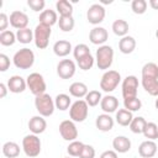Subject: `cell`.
Here are the masks:
<instances>
[{"label":"cell","mask_w":158,"mask_h":158,"mask_svg":"<svg viewBox=\"0 0 158 158\" xmlns=\"http://www.w3.org/2000/svg\"><path fill=\"white\" fill-rule=\"evenodd\" d=\"M41 139L37 135H27L22 138V149L30 158H35L41 153Z\"/></svg>","instance_id":"cell-4"},{"label":"cell","mask_w":158,"mask_h":158,"mask_svg":"<svg viewBox=\"0 0 158 158\" xmlns=\"http://www.w3.org/2000/svg\"><path fill=\"white\" fill-rule=\"evenodd\" d=\"M115 120L116 122L120 125V126H130V123L132 122L133 120V115L131 111L126 110V109H118L116 111V116H115Z\"/></svg>","instance_id":"cell-26"},{"label":"cell","mask_w":158,"mask_h":158,"mask_svg":"<svg viewBox=\"0 0 158 158\" xmlns=\"http://www.w3.org/2000/svg\"><path fill=\"white\" fill-rule=\"evenodd\" d=\"M100 158H117V152L112 151V149H109V151H105L101 153Z\"/></svg>","instance_id":"cell-47"},{"label":"cell","mask_w":158,"mask_h":158,"mask_svg":"<svg viewBox=\"0 0 158 158\" xmlns=\"http://www.w3.org/2000/svg\"><path fill=\"white\" fill-rule=\"evenodd\" d=\"M28 128L33 135H41L46 131L47 128V122L44 120L43 116L37 115V116H32L28 121Z\"/></svg>","instance_id":"cell-17"},{"label":"cell","mask_w":158,"mask_h":158,"mask_svg":"<svg viewBox=\"0 0 158 158\" xmlns=\"http://www.w3.org/2000/svg\"><path fill=\"white\" fill-rule=\"evenodd\" d=\"M149 5L153 10H158V0H149Z\"/></svg>","instance_id":"cell-49"},{"label":"cell","mask_w":158,"mask_h":158,"mask_svg":"<svg viewBox=\"0 0 158 158\" xmlns=\"http://www.w3.org/2000/svg\"><path fill=\"white\" fill-rule=\"evenodd\" d=\"M88 93H89V90H88L86 84H84L81 81H74L69 86V94L74 98H78V99L85 98Z\"/></svg>","instance_id":"cell-24"},{"label":"cell","mask_w":158,"mask_h":158,"mask_svg":"<svg viewBox=\"0 0 158 158\" xmlns=\"http://www.w3.org/2000/svg\"><path fill=\"white\" fill-rule=\"evenodd\" d=\"M120 81H121L120 73L117 70L109 69L102 74V77L100 79V89L105 93H111L117 88Z\"/></svg>","instance_id":"cell-5"},{"label":"cell","mask_w":158,"mask_h":158,"mask_svg":"<svg viewBox=\"0 0 158 158\" xmlns=\"http://www.w3.org/2000/svg\"><path fill=\"white\" fill-rule=\"evenodd\" d=\"M7 88H9V91L14 93V94H20V93H23L27 88V83H26V79H23L21 75H12L10 77V79L7 80Z\"/></svg>","instance_id":"cell-15"},{"label":"cell","mask_w":158,"mask_h":158,"mask_svg":"<svg viewBox=\"0 0 158 158\" xmlns=\"http://www.w3.org/2000/svg\"><path fill=\"white\" fill-rule=\"evenodd\" d=\"M27 5L33 10V11H43V9H44V5H46V2H44V0H28L27 1Z\"/></svg>","instance_id":"cell-43"},{"label":"cell","mask_w":158,"mask_h":158,"mask_svg":"<svg viewBox=\"0 0 158 158\" xmlns=\"http://www.w3.org/2000/svg\"><path fill=\"white\" fill-rule=\"evenodd\" d=\"M38 21H40V23H43V25H47V26L52 27L53 25H56L58 22V15L54 10L47 9V10H43L40 14Z\"/></svg>","instance_id":"cell-23"},{"label":"cell","mask_w":158,"mask_h":158,"mask_svg":"<svg viewBox=\"0 0 158 158\" xmlns=\"http://www.w3.org/2000/svg\"><path fill=\"white\" fill-rule=\"evenodd\" d=\"M59 133L63 139L68 142H73L78 138V128L75 122L72 120H64L59 123Z\"/></svg>","instance_id":"cell-9"},{"label":"cell","mask_w":158,"mask_h":158,"mask_svg":"<svg viewBox=\"0 0 158 158\" xmlns=\"http://www.w3.org/2000/svg\"><path fill=\"white\" fill-rule=\"evenodd\" d=\"M156 37H157V40H158V28H157V31H156Z\"/></svg>","instance_id":"cell-51"},{"label":"cell","mask_w":158,"mask_h":158,"mask_svg":"<svg viewBox=\"0 0 158 158\" xmlns=\"http://www.w3.org/2000/svg\"><path fill=\"white\" fill-rule=\"evenodd\" d=\"M101 99H102V95H101V93H100L99 90H90V91L86 94V96H85L86 104H88L89 106H91V107L99 105V104L101 102Z\"/></svg>","instance_id":"cell-35"},{"label":"cell","mask_w":158,"mask_h":158,"mask_svg":"<svg viewBox=\"0 0 158 158\" xmlns=\"http://www.w3.org/2000/svg\"><path fill=\"white\" fill-rule=\"evenodd\" d=\"M64 158H74V157H70V156H69V157H64Z\"/></svg>","instance_id":"cell-52"},{"label":"cell","mask_w":158,"mask_h":158,"mask_svg":"<svg viewBox=\"0 0 158 158\" xmlns=\"http://www.w3.org/2000/svg\"><path fill=\"white\" fill-rule=\"evenodd\" d=\"M114 118L110 116V114H101V115H98L96 120H95V126L99 131L101 132H109L114 128Z\"/></svg>","instance_id":"cell-16"},{"label":"cell","mask_w":158,"mask_h":158,"mask_svg":"<svg viewBox=\"0 0 158 158\" xmlns=\"http://www.w3.org/2000/svg\"><path fill=\"white\" fill-rule=\"evenodd\" d=\"M143 89L152 96H158V79H143L142 78Z\"/></svg>","instance_id":"cell-32"},{"label":"cell","mask_w":158,"mask_h":158,"mask_svg":"<svg viewBox=\"0 0 158 158\" xmlns=\"http://www.w3.org/2000/svg\"><path fill=\"white\" fill-rule=\"evenodd\" d=\"M10 67V58L4 54V53H0V72H6Z\"/></svg>","instance_id":"cell-45"},{"label":"cell","mask_w":158,"mask_h":158,"mask_svg":"<svg viewBox=\"0 0 158 158\" xmlns=\"http://www.w3.org/2000/svg\"><path fill=\"white\" fill-rule=\"evenodd\" d=\"M7 90H9V88H7V85H5L4 83H1L0 84V98H5L6 96V94H7Z\"/></svg>","instance_id":"cell-48"},{"label":"cell","mask_w":158,"mask_h":158,"mask_svg":"<svg viewBox=\"0 0 158 158\" xmlns=\"http://www.w3.org/2000/svg\"><path fill=\"white\" fill-rule=\"evenodd\" d=\"M112 148L117 153H126L131 149V141L126 136H117L112 139Z\"/></svg>","instance_id":"cell-20"},{"label":"cell","mask_w":158,"mask_h":158,"mask_svg":"<svg viewBox=\"0 0 158 158\" xmlns=\"http://www.w3.org/2000/svg\"><path fill=\"white\" fill-rule=\"evenodd\" d=\"M109 38V33L107 30L100 26H95L93 30H90L89 32V41L93 44H98L99 47L102 46Z\"/></svg>","instance_id":"cell-14"},{"label":"cell","mask_w":158,"mask_h":158,"mask_svg":"<svg viewBox=\"0 0 158 158\" xmlns=\"http://www.w3.org/2000/svg\"><path fill=\"white\" fill-rule=\"evenodd\" d=\"M157 153V143L154 141H143L138 147V154L142 158H152Z\"/></svg>","instance_id":"cell-18"},{"label":"cell","mask_w":158,"mask_h":158,"mask_svg":"<svg viewBox=\"0 0 158 158\" xmlns=\"http://www.w3.org/2000/svg\"><path fill=\"white\" fill-rule=\"evenodd\" d=\"M131 9L136 15H143L147 10V1L146 0H133L131 2Z\"/></svg>","instance_id":"cell-42"},{"label":"cell","mask_w":158,"mask_h":158,"mask_svg":"<svg viewBox=\"0 0 158 158\" xmlns=\"http://www.w3.org/2000/svg\"><path fill=\"white\" fill-rule=\"evenodd\" d=\"M83 148H84V143L75 139V141H73V142H70L68 144L67 152H68V154L70 157H79L80 153H81V151H83Z\"/></svg>","instance_id":"cell-40"},{"label":"cell","mask_w":158,"mask_h":158,"mask_svg":"<svg viewBox=\"0 0 158 158\" xmlns=\"http://www.w3.org/2000/svg\"><path fill=\"white\" fill-rule=\"evenodd\" d=\"M54 105H56V109L60 110V111H65L68 110L70 106H72V100H70V96L67 95V94H58L56 98H54Z\"/></svg>","instance_id":"cell-29"},{"label":"cell","mask_w":158,"mask_h":158,"mask_svg":"<svg viewBox=\"0 0 158 158\" xmlns=\"http://www.w3.org/2000/svg\"><path fill=\"white\" fill-rule=\"evenodd\" d=\"M2 154L6 158H16L20 154V146L12 141L6 142L2 144Z\"/></svg>","instance_id":"cell-27"},{"label":"cell","mask_w":158,"mask_h":158,"mask_svg":"<svg viewBox=\"0 0 158 158\" xmlns=\"http://www.w3.org/2000/svg\"><path fill=\"white\" fill-rule=\"evenodd\" d=\"M122 96L123 99H130V98H136L137 96V90H138V79L135 75H127L122 80Z\"/></svg>","instance_id":"cell-10"},{"label":"cell","mask_w":158,"mask_h":158,"mask_svg":"<svg viewBox=\"0 0 158 158\" xmlns=\"http://www.w3.org/2000/svg\"><path fill=\"white\" fill-rule=\"evenodd\" d=\"M128 30H130V26H128V22L123 19H117L112 22V32L118 36V37H125L127 36L128 33Z\"/></svg>","instance_id":"cell-25"},{"label":"cell","mask_w":158,"mask_h":158,"mask_svg":"<svg viewBox=\"0 0 158 158\" xmlns=\"http://www.w3.org/2000/svg\"><path fill=\"white\" fill-rule=\"evenodd\" d=\"M78 67L81 69V70H89L93 68L94 63H95V58L91 56V54H88L85 57H83L81 59H79L78 62Z\"/></svg>","instance_id":"cell-41"},{"label":"cell","mask_w":158,"mask_h":158,"mask_svg":"<svg viewBox=\"0 0 158 158\" xmlns=\"http://www.w3.org/2000/svg\"><path fill=\"white\" fill-rule=\"evenodd\" d=\"M26 83H27V88L35 96L46 94L47 85H46V81H44V78L42 74H40L37 72L28 74L26 78Z\"/></svg>","instance_id":"cell-7"},{"label":"cell","mask_w":158,"mask_h":158,"mask_svg":"<svg viewBox=\"0 0 158 158\" xmlns=\"http://www.w3.org/2000/svg\"><path fill=\"white\" fill-rule=\"evenodd\" d=\"M51 33H52V30L47 25L38 23L35 27V30H33V41H35V44L38 49H44V48L48 47Z\"/></svg>","instance_id":"cell-6"},{"label":"cell","mask_w":158,"mask_h":158,"mask_svg":"<svg viewBox=\"0 0 158 158\" xmlns=\"http://www.w3.org/2000/svg\"><path fill=\"white\" fill-rule=\"evenodd\" d=\"M95 62L99 69L101 70H109V68L112 65L114 62V49L109 44H102L96 49L95 54Z\"/></svg>","instance_id":"cell-1"},{"label":"cell","mask_w":158,"mask_h":158,"mask_svg":"<svg viewBox=\"0 0 158 158\" xmlns=\"http://www.w3.org/2000/svg\"><path fill=\"white\" fill-rule=\"evenodd\" d=\"M16 33H14L12 31L10 30H6L4 32L0 33V43L5 47H9V46H12L15 42H16Z\"/></svg>","instance_id":"cell-37"},{"label":"cell","mask_w":158,"mask_h":158,"mask_svg":"<svg viewBox=\"0 0 158 158\" xmlns=\"http://www.w3.org/2000/svg\"><path fill=\"white\" fill-rule=\"evenodd\" d=\"M89 114V105L86 104L85 100H77L72 104L69 107V117L74 122H83L88 117Z\"/></svg>","instance_id":"cell-8"},{"label":"cell","mask_w":158,"mask_h":158,"mask_svg":"<svg viewBox=\"0 0 158 158\" xmlns=\"http://www.w3.org/2000/svg\"><path fill=\"white\" fill-rule=\"evenodd\" d=\"M154 106H156V109L158 110V98L156 99V102H154Z\"/></svg>","instance_id":"cell-50"},{"label":"cell","mask_w":158,"mask_h":158,"mask_svg":"<svg viewBox=\"0 0 158 158\" xmlns=\"http://www.w3.org/2000/svg\"><path fill=\"white\" fill-rule=\"evenodd\" d=\"M35 107L38 111V114L43 117H49L53 115L56 105H54V100L51 98L49 94H42L36 96L35 99Z\"/></svg>","instance_id":"cell-3"},{"label":"cell","mask_w":158,"mask_h":158,"mask_svg":"<svg viewBox=\"0 0 158 158\" xmlns=\"http://www.w3.org/2000/svg\"><path fill=\"white\" fill-rule=\"evenodd\" d=\"M106 15L105 7L101 4H93L86 11V20L91 25H99L104 21Z\"/></svg>","instance_id":"cell-11"},{"label":"cell","mask_w":158,"mask_h":158,"mask_svg":"<svg viewBox=\"0 0 158 158\" xmlns=\"http://www.w3.org/2000/svg\"><path fill=\"white\" fill-rule=\"evenodd\" d=\"M56 10L59 16H73V5L68 0H58L56 2Z\"/></svg>","instance_id":"cell-30"},{"label":"cell","mask_w":158,"mask_h":158,"mask_svg":"<svg viewBox=\"0 0 158 158\" xmlns=\"http://www.w3.org/2000/svg\"><path fill=\"white\" fill-rule=\"evenodd\" d=\"M123 106L126 110L133 112L138 111L142 107V101L136 96V98H130V99H123Z\"/></svg>","instance_id":"cell-39"},{"label":"cell","mask_w":158,"mask_h":158,"mask_svg":"<svg viewBox=\"0 0 158 158\" xmlns=\"http://www.w3.org/2000/svg\"><path fill=\"white\" fill-rule=\"evenodd\" d=\"M72 51V43L67 40H59L53 44V52L57 57H67Z\"/></svg>","instance_id":"cell-21"},{"label":"cell","mask_w":158,"mask_h":158,"mask_svg":"<svg viewBox=\"0 0 158 158\" xmlns=\"http://www.w3.org/2000/svg\"><path fill=\"white\" fill-rule=\"evenodd\" d=\"M143 79H158V65L153 62H148L142 67Z\"/></svg>","instance_id":"cell-28"},{"label":"cell","mask_w":158,"mask_h":158,"mask_svg":"<svg viewBox=\"0 0 158 158\" xmlns=\"http://www.w3.org/2000/svg\"><path fill=\"white\" fill-rule=\"evenodd\" d=\"M9 21H10V25L16 28V30H22V28H27V25H28V16L23 12V11H20V10H15L10 14V17H9Z\"/></svg>","instance_id":"cell-13"},{"label":"cell","mask_w":158,"mask_h":158,"mask_svg":"<svg viewBox=\"0 0 158 158\" xmlns=\"http://www.w3.org/2000/svg\"><path fill=\"white\" fill-rule=\"evenodd\" d=\"M79 158H95V148L90 144H84Z\"/></svg>","instance_id":"cell-44"},{"label":"cell","mask_w":158,"mask_h":158,"mask_svg":"<svg viewBox=\"0 0 158 158\" xmlns=\"http://www.w3.org/2000/svg\"><path fill=\"white\" fill-rule=\"evenodd\" d=\"M88 54H91V53H90V48L85 43H79L73 48V56H74V59L77 62Z\"/></svg>","instance_id":"cell-38"},{"label":"cell","mask_w":158,"mask_h":158,"mask_svg":"<svg viewBox=\"0 0 158 158\" xmlns=\"http://www.w3.org/2000/svg\"><path fill=\"white\" fill-rule=\"evenodd\" d=\"M100 107L105 114H112L118 109V100L114 95H105L101 99Z\"/></svg>","instance_id":"cell-19"},{"label":"cell","mask_w":158,"mask_h":158,"mask_svg":"<svg viewBox=\"0 0 158 158\" xmlns=\"http://www.w3.org/2000/svg\"><path fill=\"white\" fill-rule=\"evenodd\" d=\"M77 65L72 59H62L57 64V75L60 79H70L75 74Z\"/></svg>","instance_id":"cell-12"},{"label":"cell","mask_w":158,"mask_h":158,"mask_svg":"<svg viewBox=\"0 0 158 158\" xmlns=\"http://www.w3.org/2000/svg\"><path fill=\"white\" fill-rule=\"evenodd\" d=\"M143 136L151 141L157 139L158 138V126L154 122H147V125L143 130Z\"/></svg>","instance_id":"cell-36"},{"label":"cell","mask_w":158,"mask_h":158,"mask_svg":"<svg viewBox=\"0 0 158 158\" xmlns=\"http://www.w3.org/2000/svg\"><path fill=\"white\" fill-rule=\"evenodd\" d=\"M16 40L20 43L27 44L30 42L33 41V31L31 28H22V30H17L16 31Z\"/></svg>","instance_id":"cell-31"},{"label":"cell","mask_w":158,"mask_h":158,"mask_svg":"<svg viewBox=\"0 0 158 158\" xmlns=\"http://www.w3.org/2000/svg\"><path fill=\"white\" fill-rule=\"evenodd\" d=\"M118 49L123 54H130L136 49V40L132 36H125L118 41Z\"/></svg>","instance_id":"cell-22"},{"label":"cell","mask_w":158,"mask_h":158,"mask_svg":"<svg viewBox=\"0 0 158 158\" xmlns=\"http://www.w3.org/2000/svg\"><path fill=\"white\" fill-rule=\"evenodd\" d=\"M74 19L73 16H59L58 26L63 32H70L74 28Z\"/></svg>","instance_id":"cell-34"},{"label":"cell","mask_w":158,"mask_h":158,"mask_svg":"<svg viewBox=\"0 0 158 158\" xmlns=\"http://www.w3.org/2000/svg\"><path fill=\"white\" fill-rule=\"evenodd\" d=\"M12 62L14 65L19 69H30L35 63V53L32 49L23 47L14 54Z\"/></svg>","instance_id":"cell-2"},{"label":"cell","mask_w":158,"mask_h":158,"mask_svg":"<svg viewBox=\"0 0 158 158\" xmlns=\"http://www.w3.org/2000/svg\"><path fill=\"white\" fill-rule=\"evenodd\" d=\"M146 125H147V121L144 120V117L137 116V117H133V120H132V122L130 123L128 127H130L131 132L139 135V133H143V130H144Z\"/></svg>","instance_id":"cell-33"},{"label":"cell","mask_w":158,"mask_h":158,"mask_svg":"<svg viewBox=\"0 0 158 158\" xmlns=\"http://www.w3.org/2000/svg\"><path fill=\"white\" fill-rule=\"evenodd\" d=\"M9 23H10V21H9L7 15H6L5 12H1V14H0V31H1V32L6 31Z\"/></svg>","instance_id":"cell-46"}]
</instances>
